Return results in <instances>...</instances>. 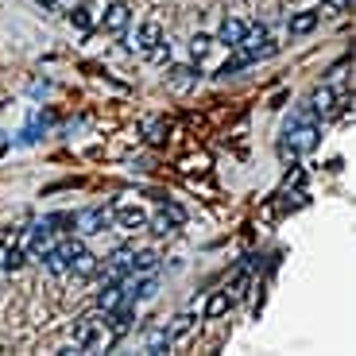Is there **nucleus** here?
<instances>
[{
  "mask_svg": "<svg viewBox=\"0 0 356 356\" xmlns=\"http://www.w3.org/2000/svg\"><path fill=\"white\" fill-rule=\"evenodd\" d=\"M291 140L283 143V152H291V155H306V152H314L318 147V128H314V120H302L298 128H291Z\"/></svg>",
  "mask_w": 356,
  "mask_h": 356,
  "instance_id": "obj_1",
  "label": "nucleus"
},
{
  "mask_svg": "<svg viewBox=\"0 0 356 356\" xmlns=\"http://www.w3.org/2000/svg\"><path fill=\"white\" fill-rule=\"evenodd\" d=\"M337 113V93H333L330 86H318L310 93V116H318V120H330V116Z\"/></svg>",
  "mask_w": 356,
  "mask_h": 356,
  "instance_id": "obj_2",
  "label": "nucleus"
},
{
  "mask_svg": "<svg viewBox=\"0 0 356 356\" xmlns=\"http://www.w3.org/2000/svg\"><path fill=\"white\" fill-rule=\"evenodd\" d=\"M70 225H74V232H78V236H93V232H101L108 225V213H105V209H81Z\"/></svg>",
  "mask_w": 356,
  "mask_h": 356,
  "instance_id": "obj_3",
  "label": "nucleus"
},
{
  "mask_svg": "<svg viewBox=\"0 0 356 356\" xmlns=\"http://www.w3.org/2000/svg\"><path fill=\"white\" fill-rule=\"evenodd\" d=\"M244 19H236V16H229L221 24V31H217L213 35V43H221V47H229V51H236V47H241V39H244Z\"/></svg>",
  "mask_w": 356,
  "mask_h": 356,
  "instance_id": "obj_4",
  "label": "nucleus"
},
{
  "mask_svg": "<svg viewBox=\"0 0 356 356\" xmlns=\"http://www.w3.org/2000/svg\"><path fill=\"white\" fill-rule=\"evenodd\" d=\"M101 24H105V31H124V27L132 24V8H128L124 0H116V4H108V8H105Z\"/></svg>",
  "mask_w": 356,
  "mask_h": 356,
  "instance_id": "obj_5",
  "label": "nucleus"
},
{
  "mask_svg": "<svg viewBox=\"0 0 356 356\" xmlns=\"http://www.w3.org/2000/svg\"><path fill=\"white\" fill-rule=\"evenodd\" d=\"M116 225L128 232H140V229H147V213H143L140 205H120L116 209Z\"/></svg>",
  "mask_w": 356,
  "mask_h": 356,
  "instance_id": "obj_6",
  "label": "nucleus"
},
{
  "mask_svg": "<svg viewBox=\"0 0 356 356\" xmlns=\"http://www.w3.org/2000/svg\"><path fill=\"white\" fill-rule=\"evenodd\" d=\"M159 39H163V27L159 24H143L128 47H132V51H140V54H147L152 47H159Z\"/></svg>",
  "mask_w": 356,
  "mask_h": 356,
  "instance_id": "obj_7",
  "label": "nucleus"
},
{
  "mask_svg": "<svg viewBox=\"0 0 356 356\" xmlns=\"http://www.w3.org/2000/svg\"><path fill=\"white\" fill-rule=\"evenodd\" d=\"M229 310H232V298H229V291H213V294H209V302H205V318H209V321L225 318Z\"/></svg>",
  "mask_w": 356,
  "mask_h": 356,
  "instance_id": "obj_8",
  "label": "nucleus"
},
{
  "mask_svg": "<svg viewBox=\"0 0 356 356\" xmlns=\"http://www.w3.org/2000/svg\"><path fill=\"white\" fill-rule=\"evenodd\" d=\"M159 267V252L143 248V252H132V275H152Z\"/></svg>",
  "mask_w": 356,
  "mask_h": 356,
  "instance_id": "obj_9",
  "label": "nucleus"
},
{
  "mask_svg": "<svg viewBox=\"0 0 356 356\" xmlns=\"http://www.w3.org/2000/svg\"><path fill=\"white\" fill-rule=\"evenodd\" d=\"M321 24V12H294L291 16V35H310Z\"/></svg>",
  "mask_w": 356,
  "mask_h": 356,
  "instance_id": "obj_10",
  "label": "nucleus"
},
{
  "mask_svg": "<svg viewBox=\"0 0 356 356\" xmlns=\"http://www.w3.org/2000/svg\"><path fill=\"white\" fill-rule=\"evenodd\" d=\"M170 341H175V337H170L167 325H155V330L147 333V345H143V348H147L152 356H159V353H167V348H170Z\"/></svg>",
  "mask_w": 356,
  "mask_h": 356,
  "instance_id": "obj_11",
  "label": "nucleus"
},
{
  "mask_svg": "<svg viewBox=\"0 0 356 356\" xmlns=\"http://www.w3.org/2000/svg\"><path fill=\"white\" fill-rule=\"evenodd\" d=\"M167 78H170V86H175V89H190V86L197 81V74H194V66L178 63V66H170V74H167Z\"/></svg>",
  "mask_w": 356,
  "mask_h": 356,
  "instance_id": "obj_12",
  "label": "nucleus"
},
{
  "mask_svg": "<svg viewBox=\"0 0 356 356\" xmlns=\"http://www.w3.org/2000/svg\"><path fill=\"white\" fill-rule=\"evenodd\" d=\"M120 302H124V291H120V286H116V283H105V291L97 294V306H101V310H105V314H113V310H116V306H120Z\"/></svg>",
  "mask_w": 356,
  "mask_h": 356,
  "instance_id": "obj_13",
  "label": "nucleus"
},
{
  "mask_svg": "<svg viewBox=\"0 0 356 356\" xmlns=\"http://www.w3.org/2000/svg\"><path fill=\"white\" fill-rule=\"evenodd\" d=\"M70 271H74V275H81V279H86V275H93V271H97V256L81 248L78 256L70 259Z\"/></svg>",
  "mask_w": 356,
  "mask_h": 356,
  "instance_id": "obj_14",
  "label": "nucleus"
},
{
  "mask_svg": "<svg viewBox=\"0 0 356 356\" xmlns=\"http://www.w3.org/2000/svg\"><path fill=\"white\" fill-rule=\"evenodd\" d=\"M43 259H47V271H51V275H66V271H70V259H66L58 248H51Z\"/></svg>",
  "mask_w": 356,
  "mask_h": 356,
  "instance_id": "obj_15",
  "label": "nucleus"
},
{
  "mask_svg": "<svg viewBox=\"0 0 356 356\" xmlns=\"http://www.w3.org/2000/svg\"><path fill=\"white\" fill-rule=\"evenodd\" d=\"M108 267H113V271H120V275H124V271H132V248H116L113 256H108Z\"/></svg>",
  "mask_w": 356,
  "mask_h": 356,
  "instance_id": "obj_16",
  "label": "nucleus"
},
{
  "mask_svg": "<svg viewBox=\"0 0 356 356\" xmlns=\"http://www.w3.org/2000/svg\"><path fill=\"white\" fill-rule=\"evenodd\" d=\"M209 51H213V35H205V31H197V35L190 39V54H194V58H205Z\"/></svg>",
  "mask_w": 356,
  "mask_h": 356,
  "instance_id": "obj_17",
  "label": "nucleus"
},
{
  "mask_svg": "<svg viewBox=\"0 0 356 356\" xmlns=\"http://www.w3.org/2000/svg\"><path fill=\"white\" fill-rule=\"evenodd\" d=\"M175 229H178V225L170 221V217L163 213V209H159V213L152 217V232H155V236H170V232H175Z\"/></svg>",
  "mask_w": 356,
  "mask_h": 356,
  "instance_id": "obj_18",
  "label": "nucleus"
},
{
  "mask_svg": "<svg viewBox=\"0 0 356 356\" xmlns=\"http://www.w3.org/2000/svg\"><path fill=\"white\" fill-rule=\"evenodd\" d=\"M190 325H194V314H178V318L170 321V337H182V333H190Z\"/></svg>",
  "mask_w": 356,
  "mask_h": 356,
  "instance_id": "obj_19",
  "label": "nucleus"
},
{
  "mask_svg": "<svg viewBox=\"0 0 356 356\" xmlns=\"http://www.w3.org/2000/svg\"><path fill=\"white\" fill-rule=\"evenodd\" d=\"M54 248L63 252V256H66V259H74V256H78V252H81V248H86V244H81V241H74V236H70V241H58V244H54Z\"/></svg>",
  "mask_w": 356,
  "mask_h": 356,
  "instance_id": "obj_20",
  "label": "nucleus"
},
{
  "mask_svg": "<svg viewBox=\"0 0 356 356\" xmlns=\"http://www.w3.org/2000/svg\"><path fill=\"white\" fill-rule=\"evenodd\" d=\"M163 213H167V217H170V221H175V225H186V209H182V205L167 202V205H163Z\"/></svg>",
  "mask_w": 356,
  "mask_h": 356,
  "instance_id": "obj_21",
  "label": "nucleus"
},
{
  "mask_svg": "<svg viewBox=\"0 0 356 356\" xmlns=\"http://www.w3.org/2000/svg\"><path fill=\"white\" fill-rule=\"evenodd\" d=\"M70 24L86 31V27H89V8H74V12H70Z\"/></svg>",
  "mask_w": 356,
  "mask_h": 356,
  "instance_id": "obj_22",
  "label": "nucleus"
},
{
  "mask_svg": "<svg viewBox=\"0 0 356 356\" xmlns=\"http://www.w3.org/2000/svg\"><path fill=\"white\" fill-rule=\"evenodd\" d=\"M8 248H12V244H0V271L8 267Z\"/></svg>",
  "mask_w": 356,
  "mask_h": 356,
  "instance_id": "obj_23",
  "label": "nucleus"
},
{
  "mask_svg": "<svg viewBox=\"0 0 356 356\" xmlns=\"http://www.w3.org/2000/svg\"><path fill=\"white\" fill-rule=\"evenodd\" d=\"M333 4H337V8H348V4H353V0H333Z\"/></svg>",
  "mask_w": 356,
  "mask_h": 356,
  "instance_id": "obj_24",
  "label": "nucleus"
},
{
  "mask_svg": "<svg viewBox=\"0 0 356 356\" xmlns=\"http://www.w3.org/2000/svg\"><path fill=\"white\" fill-rule=\"evenodd\" d=\"M39 4H54V0H39Z\"/></svg>",
  "mask_w": 356,
  "mask_h": 356,
  "instance_id": "obj_25",
  "label": "nucleus"
},
{
  "mask_svg": "<svg viewBox=\"0 0 356 356\" xmlns=\"http://www.w3.org/2000/svg\"><path fill=\"white\" fill-rule=\"evenodd\" d=\"M330 4H333V0H330Z\"/></svg>",
  "mask_w": 356,
  "mask_h": 356,
  "instance_id": "obj_26",
  "label": "nucleus"
}]
</instances>
